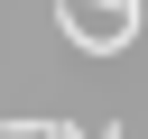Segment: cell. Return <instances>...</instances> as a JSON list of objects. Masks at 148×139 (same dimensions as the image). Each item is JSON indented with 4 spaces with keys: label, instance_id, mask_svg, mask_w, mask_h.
<instances>
[{
    "label": "cell",
    "instance_id": "obj_1",
    "mask_svg": "<svg viewBox=\"0 0 148 139\" xmlns=\"http://www.w3.org/2000/svg\"><path fill=\"white\" fill-rule=\"evenodd\" d=\"M83 139H120V120H111V130H83Z\"/></svg>",
    "mask_w": 148,
    "mask_h": 139
}]
</instances>
